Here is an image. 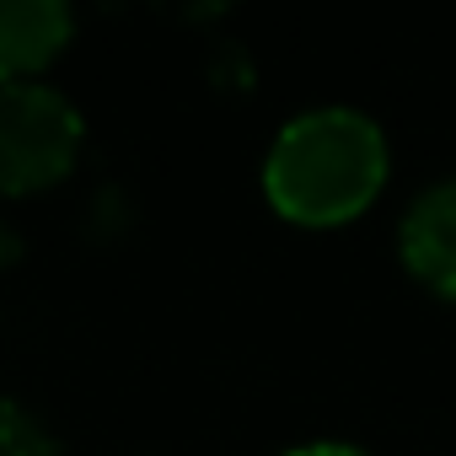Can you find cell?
Here are the masks:
<instances>
[{"label": "cell", "mask_w": 456, "mask_h": 456, "mask_svg": "<svg viewBox=\"0 0 456 456\" xmlns=\"http://www.w3.org/2000/svg\"><path fill=\"white\" fill-rule=\"evenodd\" d=\"M0 456H54L49 435L17 403H0Z\"/></svg>", "instance_id": "cell-5"}, {"label": "cell", "mask_w": 456, "mask_h": 456, "mask_svg": "<svg viewBox=\"0 0 456 456\" xmlns=\"http://www.w3.org/2000/svg\"><path fill=\"white\" fill-rule=\"evenodd\" d=\"M387 177V145L381 129L365 113L349 108H317L301 113L269 151V199L280 215L306 220V225H333L349 220L376 199Z\"/></svg>", "instance_id": "cell-1"}, {"label": "cell", "mask_w": 456, "mask_h": 456, "mask_svg": "<svg viewBox=\"0 0 456 456\" xmlns=\"http://www.w3.org/2000/svg\"><path fill=\"white\" fill-rule=\"evenodd\" d=\"M70 38V12L60 0H0V81H22L49 65Z\"/></svg>", "instance_id": "cell-4"}, {"label": "cell", "mask_w": 456, "mask_h": 456, "mask_svg": "<svg viewBox=\"0 0 456 456\" xmlns=\"http://www.w3.org/2000/svg\"><path fill=\"white\" fill-rule=\"evenodd\" d=\"M403 253L408 269L435 285L440 296H456V177L435 183L403 220Z\"/></svg>", "instance_id": "cell-3"}, {"label": "cell", "mask_w": 456, "mask_h": 456, "mask_svg": "<svg viewBox=\"0 0 456 456\" xmlns=\"http://www.w3.org/2000/svg\"><path fill=\"white\" fill-rule=\"evenodd\" d=\"M290 456H365V451H354V445H301Z\"/></svg>", "instance_id": "cell-6"}, {"label": "cell", "mask_w": 456, "mask_h": 456, "mask_svg": "<svg viewBox=\"0 0 456 456\" xmlns=\"http://www.w3.org/2000/svg\"><path fill=\"white\" fill-rule=\"evenodd\" d=\"M81 151V113L33 81H0V193L54 183Z\"/></svg>", "instance_id": "cell-2"}]
</instances>
